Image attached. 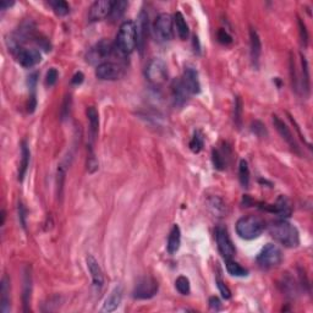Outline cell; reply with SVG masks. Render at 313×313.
I'll list each match as a JSON object with an SVG mask.
<instances>
[{"label":"cell","instance_id":"6da1fadb","mask_svg":"<svg viewBox=\"0 0 313 313\" xmlns=\"http://www.w3.org/2000/svg\"><path fill=\"white\" fill-rule=\"evenodd\" d=\"M269 234L277 242L288 248L298 247L300 245V234L294 226L286 220L274 221L269 225Z\"/></svg>","mask_w":313,"mask_h":313},{"label":"cell","instance_id":"7a4b0ae2","mask_svg":"<svg viewBox=\"0 0 313 313\" xmlns=\"http://www.w3.org/2000/svg\"><path fill=\"white\" fill-rule=\"evenodd\" d=\"M116 50L122 55H128L137 47L136 23L133 21H125L120 26L116 36Z\"/></svg>","mask_w":313,"mask_h":313},{"label":"cell","instance_id":"3957f363","mask_svg":"<svg viewBox=\"0 0 313 313\" xmlns=\"http://www.w3.org/2000/svg\"><path fill=\"white\" fill-rule=\"evenodd\" d=\"M266 229V224L259 216L247 215L242 216L236 223V232L241 239L253 240L262 235Z\"/></svg>","mask_w":313,"mask_h":313},{"label":"cell","instance_id":"277c9868","mask_svg":"<svg viewBox=\"0 0 313 313\" xmlns=\"http://www.w3.org/2000/svg\"><path fill=\"white\" fill-rule=\"evenodd\" d=\"M114 50H116V47H114L110 42L103 39V41L96 43L90 50H88L87 55H86V60L87 63L92 64V65H101V64L106 63L108 58L113 55Z\"/></svg>","mask_w":313,"mask_h":313},{"label":"cell","instance_id":"5b68a950","mask_svg":"<svg viewBox=\"0 0 313 313\" xmlns=\"http://www.w3.org/2000/svg\"><path fill=\"white\" fill-rule=\"evenodd\" d=\"M257 264L261 267L262 269H271L274 267L279 266L283 261V255L282 251L279 250V247L273 243H268V245L264 246L261 250V252L258 253L256 258Z\"/></svg>","mask_w":313,"mask_h":313},{"label":"cell","instance_id":"8992f818","mask_svg":"<svg viewBox=\"0 0 313 313\" xmlns=\"http://www.w3.org/2000/svg\"><path fill=\"white\" fill-rule=\"evenodd\" d=\"M154 37L158 42L165 43L173 38L174 20L169 14H160L153 23Z\"/></svg>","mask_w":313,"mask_h":313},{"label":"cell","instance_id":"52a82bcc","mask_svg":"<svg viewBox=\"0 0 313 313\" xmlns=\"http://www.w3.org/2000/svg\"><path fill=\"white\" fill-rule=\"evenodd\" d=\"M146 77L151 84L156 86L164 84L168 79L167 64L159 58L152 59L146 68Z\"/></svg>","mask_w":313,"mask_h":313},{"label":"cell","instance_id":"ba28073f","mask_svg":"<svg viewBox=\"0 0 313 313\" xmlns=\"http://www.w3.org/2000/svg\"><path fill=\"white\" fill-rule=\"evenodd\" d=\"M159 290L158 282L151 275L142 277L136 284L133 289V298L137 300H147L156 296V294Z\"/></svg>","mask_w":313,"mask_h":313},{"label":"cell","instance_id":"9c48e42d","mask_svg":"<svg viewBox=\"0 0 313 313\" xmlns=\"http://www.w3.org/2000/svg\"><path fill=\"white\" fill-rule=\"evenodd\" d=\"M96 76L103 81H114L124 76V68L116 63L106 61L96 68Z\"/></svg>","mask_w":313,"mask_h":313},{"label":"cell","instance_id":"30bf717a","mask_svg":"<svg viewBox=\"0 0 313 313\" xmlns=\"http://www.w3.org/2000/svg\"><path fill=\"white\" fill-rule=\"evenodd\" d=\"M215 240L216 245H218V250L220 252V255L225 259H231L235 256V246L232 243L231 239H230L228 231L223 226H218L215 229Z\"/></svg>","mask_w":313,"mask_h":313},{"label":"cell","instance_id":"8fae6325","mask_svg":"<svg viewBox=\"0 0 313 313\" xmlns=\"http://www.w3.org/2000/svg\"><path fill=\"white\" fill-rule=\"evenodd\" d=\"M113 4L114 1H111V0H98V1H95L92 6L90 7V11H88V20L91 22H95V21H101L103 18L109 17Z\"/></svg>","mask_w":313,"mask_h":313},{"label":"cell","instance_id":"7c38bea8","mask_svg":"<svg viewBox=\"0 0 313 313\" xmlns=\"http://www.w3.org/2000/svg\"><path fill=\"white\" fill-rule=\"evenodd\" d=\"M273 124H274L275 130L278 131L280 137H282L283 140H284L285 142L290 146V148L293 149L295 153L300 154V148H299L298 143H296V141H295V138H294L291 131L289 130V127L284 124V121H283L279 116H277V115H273Z\"/></svg>","mask_w":313,"mask_h":313},{"label":"cell","instance_id":"4fadbf2b","mask_svg":"<svg viewBox=\"0 0 313 313\" xmlns=\"http://www.w3.org/2000/svg\"><path fill=\"white\" fill-rule=\"evenodd\" d=\"M189 91L186 90L185 85H184L183 80L181 79H175L171 82V97H173L174 105L181 108V106L185 105L189 98Z\"/></svg>","mask_w":313,"mask_h":313},{"label":"cell","instance_id":"5bb4252c","mask_svg":"<svg viewBox=\"0 0 313 313\" xmlns=\"http://www.w3.org/2000/svg\"><path fill=\"white\" fill-rule=\"evenodd\" d=\"M183 82L185 85L186 90L189 91L190 95H197L201 91V85L199 80V74L197 70L192 66H186L185 71H184Z\"/></svg>","mask_w":313,"mask_h":313},{"label":"cell","instance_id":"9a60e30c","mask_svg":"<svg viewBox=\"0 0 313 313\" xmlns=\"http://www.w3.org/2000/svg\"><path fill=\"white\" fill-rule=\"evenodd\" d=\"M17 60L23 68H33L37 64L41 63L42 54L38 49L27 48V49H22L18 53Z\"/></svg>","mask_w":313,"mask_h":313},{"label":"cell","instance_id":"2e32d148","mask_svg":"<svg viewBox=\"0 0 313 313\" xmlns=\"http://www.w3.org/2000/svg\"><path fill=\"white\" fill-rule=\"evenodd\" d=\"M148 15L146 11H141L136 23V36H137V48L142 52L148 37Z\"/></svg>","mask_w":313,"mask_h":313},{"label":"cell","instance_id":"e0dca14e","mask_svg":"<svg viewBox=\"0 0 313 313\" xmlns=\"http://www.w3.org/2000/svg\"><path fill=\"white\" fill-rule=\"evenodd\" d=\"M86 263H87L88 272H90L91 278H92L93 285H95L96 288H102L104 283V278H103V272H102L97 259H96L93 256L88 255L87 258H86Z\"/></svg>","mask_w":313,"mask_h":313},{"label":"cell","instance_id":"ac0fdd59","mask_svg":"<svg viewBox=\"0 0 313 313\" xmlns=\"http://www.w3.org/2000/svg\"><path fill=\"white\" fill-rule=\"evenodd\" d=\"M122 294H124V290H122L121 285L115 286L114 290L111 291L110 295L105 299L104 301L103 307H102V312H113L117 307L120 306L122 300Z\"/></svg>","mask_w":313,"mask_h":313},{"label":"cell","instance_id":"d6986e66","mask_svg":"<svg viewBox=\"0 0 313 313\" xmlns=\"http://www.w3.org/2000/svg\"><path fill=\"white\" fill-rule=\"evenodd\" d=\"M264 209L268 210V212H271V213L277 214V215L280 216V218H288V216H290V214H291L290 202H289V200L286 199L285 196H280L274 205L266 206Z\"/></svg>","mask_w":313,"mask_h":313},{"label":"cell","instance_id":"ffe728a7","mask_svg":"<svg viewBox=\"0 0 313 313\" xmlns=\"http://www.w3.org/2000/svg\"><path fill=\"white\" fill-rule=\"evenodd\" d=\"M10 279L7 275H4L1 279V285H0V311L2 313L10 312L11 304H10Z\"/></svg>","mask_w":313,"mask_h":313},{"label":"cell","instance_id":"44dd1931","mask_svg":"<svg viewBox=\"0 0 313 313\" xmlns=\"http://www.w3.org/2000/svg\"><path fill=\"white\" fill-rule=\"evenodd\" d=\"M31 295H32V272L31 267L26 266L25 271H23V294H22V301H23V311L28 312L29 302H31Z\"/></svg>","mask_w":313,"mask_h":313},{"label":"cell","instance_id":"7402d4cb","mask_svg":"<svg viewBox=\"0 0 313 313\" xmlns=\"http://www.w3.org/2000/svg\"><path fill=\"white\" fill-rule=\"evenodd\" d=\"M250 52H251V59L253 61V65H258L259 57L262 54V43L259 38L258 33L255 28L250 29Z\"/></svg>","mask_w":313,"mask_h":313},{"label":"cell","instance_id":"603a6c76","mask_svg":"<svg viewBox=\"0 0 313 313\" xmlns=\"http://www.w3.org/2000/svg\"><path fill=\"white\" fill-rule=\"evenodd\" d=\"M29 159H31V152H29V147L26 141L21 143V163L20 168H18V180L22 181L25 178L26 173L29 167Z\"/></svg>","mask_w":313,"mask_h":313},{"label":"cell","instance_id":"cb8c5ba5","mask_svg":"<svg viewBox=\"0 0 313 313\" xmlns=\"http://www.w3.org/2000/svg\"><path fill=\"white\" fill-rule=\"evenodd\" d=\"M180 243H181V231L180 228L178 225H174L171 228L170 232H169V236H168V252L170 255H174L179 251L180 248Z\"/></svg>","mask_w":313,"mask_h":313},{"label":"cell","instance_id":"d4e9b609","mask_svg":"<svg viewBox=\"0 0 313 313\" xmlns=\"http://www.w3.org/2000/svg\"><path fill=\"white\" fill-rule=\"evenodd\" d=\"M87 120H88V126H90V137L91 141H93L96 138V136L98 135V128H100V116H98V111L96 110V108L90 106L87 108Z\"/></svg>","mask_w":313,"mask_h":313},{"label":"cell","instance_id":"484cf974","mask_svg":"<svg viewBox=\"0 0 313 313\" xmlns=\"http://www.w3.org/2000/svg\"><path fill=\"white\" fill-rule=\"evenodd\" d=\"M173 20H174V26H175L176 33H178L179 38L183 39V41H186V39L189 38L190 31H189V26H187L184 15L178 11L175 15H174Z\"/></svg>","mask_w":313,"mask_h":313},{"label":"cell","instance_id":"4316f807","mask_svg":"<svg viewBox=\"0 0 313 313\" xmlns=\"http://www.w3.org/2000/svg\"><path fill=\"white\" fill-rule=\"evenodd\" d=\"M127 6L128 2L125 1V0H117V1H114L110 15H109V18H110L111 22H116L117 20H120V18L124 16L125 12H126Z\"/></svg>","mask_w":313,"mask_h":313},{"label":"cell","instance_id":"83f0119b","mask_svg":"<svg viewBox=\"0 0 313 313\" xmlns=\"http://www.w3.org/2000/svg\"><path fill=\"white\" fill-rule=\"evenodd\" d=\"M70 165V162L66 159H64L63 162L59 164L58 168V178H57V185H58V196H63V190H64V181H65L66 173H68V168Z\"/></svg>","mask_w":313,"mask_h":313},{"label":"cell","instance_id":"f1b7e54d","mask_svg":"<svg viewBox=\"0 0 313 313\" xmlns=\"http://www.w3.org/2000/svg\"><path fill=\"white\" fill-rule=\"evenodd\" d=\"M208 206L212 209L214 214H216V216H224V214H226V205L224 203V201L220 197L213 196L208 200Z\"/></svg>","mask_w":313,"mask_h":313},{"label":"cell","instance_id":"f546056e","mask_svg":"<svg viewBox=\"0 0 313 313\" xmlns=\"http://www.w3.org/2000/svg\"><path fill=\"white\" fill-rule=\"evenodd\" d=\"M225 261H226V269H228L229 274H231L232 277H247L248 271L246 268H243L241 264L232 261V258L225 259Z\"/></svg>","mask_w":313,"mask_h":313},{"label":"cell","instance_id":"4dcf8cb0","mask_svg":"<svg viewBox=\"0 0 313 313\" xmlns=\"http://www.w3.org/2000/svg\"><path fill=\"white\" fill-rule=\"evenodd\" d=\"M301 72H302V90L306 92V95L310 93V70H309V63H307L306 57L301 54Z\"/></svg>","mask_w":313,"mask_h":313},{"label":"cell","instance_id":"1f68e13d","mask_svg":"<svg viewBox=\"0 0 313 313\" xmlns=\"http://www.w3.org/2000/svg\"><path fill=\"white\" fill-rule=\"evenodd\" d=\"M239 180L243 187H248L250 185V168H248V163L245 159H241V162H240Z\"/></svg>","mask_w":313,"mask_h":313},{"label":"cell","instance_id":"d6a6232c","mask_svg":"<svg viewBox=\"0 0 313 313\" xmlns=\"http://www.w3.org/2000/svg\"><path fill=\"white\" fill-rule=\"evenodd\" d=\"M49 5L52 6V9L54 10V12L58 16H66L70 12V6L66 1L64 0H54V1H49Z\"/></svg>","mask_w":313,"mask_h":313},{"label":"cell","instance_id":"836d02e7","mask_svg":"<svg viewBox=\"0 0 313 313\" xmlns=\"http://www.w3.org/2000/svg\"><path fill=\"white\" fill-rule=\"evenodd\" d=\"M175 288L181 295H189L191 291V286H190V280L184 275H180L178 279L175 280Z\"/></svg>","mask_w":313,"mask_h":313},{"label":"cell","instance_id":"e575fe53","mask_svg":"<svg viewBox=\"0 0 313 313\" xmlns=\"http://www.w3.org/2000/svg\"><path fill=\"white\" fill-rule=\"evenodd\" d=\"M203 148V136L200 131H196L194 133V137L190 141V149L194 153H200Z\"/></svg>","mask_w":313,"mask_h":313},{"label":"cell","instance_id":"d590c367","mask_svg":"<svg viewBox=\"0 0 313 313\" xmlns=\"http://www.w3.org/2000/svg\"><path fill=\"white\" fill-rule=\"evenodd\" d=\"M213 164L214 167L216 168L218 170H223L225 169V165H226V160H225V157H224V154L221 153L219 149H213Z\"/></svg>","mask_w":313,"mask_h":313},{"label":"cell","instance_id":"8d00e7d4","mask_svg":"<svg viewBox=\"0 0 313 313\" xmlns=\"http://www.w3.org/2000/svg\"><path fill=\"white\" fill-rule=\"evenodd\" d=\"M87 169L88 173L93 174L96 170L98 169V162L96 159L95 154H93V149H92V144L88 146V158H87Z\"/></svg>","mask_w":313,"mask_h":313},{"label":"cell","instance_id":"74e56055","mask_svg":"<svg viewBox=\"0 0 313 313\" xmlns=\"http://www.w3.org/2000/svg\"><path fill=\"white\" fill-rule=\"evenodd\" d=\"M299 32H300V39H301L302 47L306 48L309 44V32H307L306 25H305L304 21L301 18H299Z\"/></svg>","mask_w":313,"mask_h":313},{"label":"cell","instance_id":"f35d334b","mask_svg":"<svg viewBox=\"0 0 313 313\" xmlns=\"http://www.w3.org/2000/svg\"><path fill=\"white\" fill-rule=\"evenodd\" d=\"M290 75H291V84H293V88L298 92L299 91V79L298 74H296V68L295 63H294L293 57L290 58Z\"/></svg>","mask_w":313,"mask_h":313},{"label":"cell","instance_id":"ab89813d","mask_svg":"<svg viewBox=\"0 0 313 313\" xmlns=\"http://www.w3.org/2000/svg\"><path fill=\"white\" fill-rule=\"evenodd\" d=\"M241 113H242V102L241 98L236 97V102H235V114H234V119L235 122L237 124V126L241 125Z\"/></svg>","mask_w":313,"mask_h":313},{"label":"cell","instance_id":"60d3db41","mask_svg":"<svg viewBox=\"0 0 313 313\" xmlns=\"http://www.w3.org/2000/svg\"><path fill=\"white\" fill-rule=\"evenodd\" d=\"M18 219H20L21 226L26 229V225H27V210H26L22 202L18 203Z\"/></svg>","mask_w":313,"mask_h":313},{"label":"cell","instance_id":"b9f144b4","mask_svg":"<svg viewBox=\"0 0 313 313\" xmlns=\"http://www.w3.org/2000/svg\"><path fill=\"white\" fill-rule=\"evenodd\" d=\"M59 72L55 68L49 69V71L47 72V76H45V84L48 86H54L55 82L58 81Z\"/></svg>","mask_w":313,"mask_h":313},{"label":"cell","instance_id":"7bdbcfd3","mask_svg":"<svg viewBox=\"0 0 313 313\" xmlns=\"http://www.w3.org/2000/svg\"><path fill=\"white\" fill-rule=\"evenodd\" d=\"M216 284H218L219 291H220L221 296H223L224 299H230V298H231V291H230V289L228 288V286L224 284L223 280L216 279Z\"/></svg>","mask_w":313,"mask_h":313},{"label":"cell","instance_id":"ee69618b","mask_svg":"<svg viewBox=\"0 0 313 313\" xmlns=\"http://www.w3.org/2000/svg\"><path fill=\"white\" fill-rule=\"evenodd\" d=\"M218 39H219V42L223 43V44H229V43L232 42V37L230 36L228 32L223 28L218 32Z\"/></svg>","mask_w":313,"mask_h":313},{"label":"cell","instance_id":"f6af8a7d","mask_svg":"<svg viewBox=\"0 0 313 313\" xmlns=\"http://www.w3.org/2000/svg\"><path fill=\"white\" fill-rule=\"evenodd\" d=\"M252 131L256 133L257 136H264V133H266V128H264V125L262 124V122L259 121H256L252 124Z\"/></svg>","mask_w":313,"mask_h":313},{"label":"cell","instance_id":"bcb514c9","mask_svg":"<svg viewBox=\"0 0 313 313\" xmlns=\"http://www.w3.org/2000/svg\"><path fill=\"white\" fill-rule=\"evenodd\" d=\"M70 102H71L70 97H66L65 102H64L63 109H61V116H63V119H65L69 115V113H70Z\"/></svg>","mask_w":313,"mask_h":313},{"label":"cell","instance_id":"7dc6e473","mask_svg":"<svg viewBox=\"0 0 313 313\" xmlns=\"http://www.w3.org/2000/svg\"><path fill=\"white\" fill-rule=\"evenodd\" d=\"M209 306H210V309H212V310L219 311V310L221 309L220 300H219L218 298H215V296H213V298L209 299Z\"/></svg>","mask_w":313,"mask_h":313},{"label":"cell","instance_id":"c3c4849f","mask_svg":"<svg viewBox=\"0 0 313 313\" xmlns=\"http://www.w3.org/2000/svg\"><path fill=\"white\" fill-rule=\"evenodd\" d=\"M82 81H84V74H82V72H76V74L74 75V77H72V80H71V82L74 85L82 84Z\"/></svg>","mask_w":313,"mask_h":313},{"label":"cell","instance_id":"681fc988","mask_svg":"<svg viewBox=\"0 0 313 313\" xmlns=\"http://www.w3.org/2000/svg\"><path fill=\"white\" fill-rule=\"evenodd\" d=\"M14 4H15L14 1H6V0H2V1H0V10L5 11V10L10 9V7H11Z\"/></svg>","mask_w":313,"mask_h":313},{"label":"cell","instance_id":"f907efd6","mask_svg":"<svg viewBox=\"0 0 313 313\" xmlns=\"http://www.w3.org/2000/svg\"><path fill=\"white\" fill-rule=\"evenodd\" d=\"M4 221H5V212L2 210L1 212V225H4Z\"/></svg>","mask_w":313,"mask_h":313}]
</instances>
